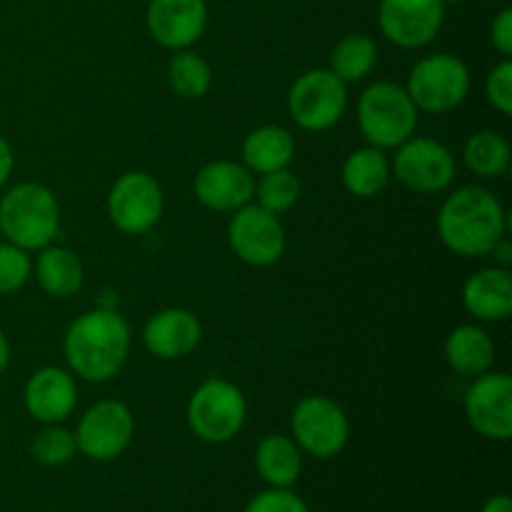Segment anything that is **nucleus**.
Listing matches in <instances>:
<instances>
[{
	"instance_id": "nucleus-1",
	"label": "nucleus",
	"mask_w": 512,
	"mask_h": 512,
	"mask_svg": "<svg viewBox=\"0 0 512 512\" xmlns=\"http://www.w3.org/2000/svg\"><path fill=\"white\" fill-rule=\"evenodd\" d=\"M130 325L118 310L95 308L70 323L63 355L70 373L88 383H108L125 368L130 355Z\"/></svg>"
},
{
	"instance_id": "nucleus-2",
	"label": "nucleus",
	"mask_w": 512,
	"mask_h": 512,
	"mask_svg": "<svg viewBox=\"0 0 512 512\" xmlns=\"http://www.w3.org/2000/svg\"><path fill=\"white\" fill-rule=\"evenodd\" d=\"M438 235L448 250L463 258L490 255L505 235V208L483 185H465L445 198L438 210Z\"/></svg>"
},
{
	"instance_id": "nucleus-3",
	"label": "nucleus",
	"mask_w": 512,
	"mask_h": 512,
	"mask_svg": "<svg viewBox=\"0 0 512 512\" xmlns=\"http://www.w3.org/2000/svg\"><path fill=\"white\" fill-rule=\"evenodd\" d=\"M0 233L23 250H43L60 233V205L43 183L13 185L0 198Z\"/></svg>"
},
{
	"instance_id": "nucleus-4",
	"label": "nucleus",
	"mask_w": 512,
	"mask_h": 512,
	"mask_svg": "<svg viewBox=\"0 0 512 512\" xmlns=\"http://www.w3.org/2000/svg\"><path fill=\"white\" fill-rule=\"evenodd\" d=\"M420 110L410 100L408 90L380 80L368 85L358 98V125L368 145L390 150L413 138Z\"/></svg>"
},
{
	"instance_id": "nucleus-5",
	"label": "nucleus",
	"mask_w": 512,
	"mask_h": 512,
	"mask_svg": "<svg viewBox=\"0 0 512 512\" xmlns=\"http://www.w3.org/2000/svg\"><path fill=\"white\" fill-rule=\"evenodd\" d=\"M188 428L203 443L223 445L238 438L248 418V403L238 385L223 378H208L188 400Z\"/></svg>"
},
{
	"instance_id": "nucleus-6",
	"label": "nucleus",
	"mask_w": 512,
	"mask_h": 512,
	"mask_svg": "<svg viewBox=\"0 0 512 512\" xmlns=\"http://www.w3.org/2000/svg\"><path fill=\"white\" fill-rule=\"evenodd\" d=\"M415 108L430 115H443L460 108L470 93V70L458 55L435 53L418 60L405 83Z\"/></svg>"
},
{
	"instance_id": "nucleus-7",
	"label": "nucleus",
	"mask_w": 512,
	"mask_h": 512,
	"mask_svg": "<svg viewBox=\"0 0 512 512\" xmlns=\"http://www.w3.org/2000/svg\"><path fill=\"white\" fill-rule=\"evenodd\" d=\"M348 110V88L328 68L300 75L288 93V113L298 128L323 133L338 125Z\"/></svg>"
},
{
	"instance_id": "nucleus-8",
	"label": "nucleus",
	"mask_w": 512,
	"mask_h": 512,
	"mask_svg": "<svg viewBox=\"0 0 512 512\" xmlns=\"http://www.w3.org/2000/svg\"><path fill=\"white\" fill-rule=\"evenodd\" d=\"M293 440L303 453L330 460L345 450L350 440V420L338 403L325 395H308L290 415Z\"/></svg>"
},
{
	"instance_id": "nucleus-9",
	"label": "nucleus",
	"mask_w": 512,
	"mask_h": 512,
	"mask_svg": "<svg viewBox=\"0 0 512 512\" xmlns=\"http://www.w3.org/2000/svg\"><path fill=\"white\" fill-rule=\"evenodd\" d=\"M105 208H108L110 223L120 233L143 235L153 230L163 218V188L153 175L143 173V170H130L113 183Z\"/></svg>"
},
{
	"instance_id": "nucleus-10",
	"label": "nucleus",
	"mask_w": 512,
	"mask_h": 512,
	"mask_svg": "<svg viewBox=\"0 0 512 512\" xmlns=\"http://www.w3.org/2000/svg\"><path fill=\"white\" fill-rule=\"evenodd\" d=\"M135 435L133 410L120 400H98L90 405L75 428L78 453L95 463H110L130 448Z\"/></svg>"
},
{
	"instance_id": "nucleus-11",
	"label": "nucleus",
	"mask_w": 512,
	"mask_h": 512,
	"mask_svg": "<svg viewBox=\"0 0 512 512\" xmlns=\"http://www.w3.org/2000/svg\"><path fill=\"white\" fill-rule=\"evenodd\" d=\"M395 178L413 193L433 195L443 193L453 185L458 163L455 155L443 143L433 138H408L395 148L393 165Z\"/></svg>"
},
{
	"instance_id": "nucleus-12",
	"label": "nucleus",
	"mask_w": 512,
	"mask_h": 512,
	"mask_svg": "<svg viewBox=\"0 0 512 512\" xmlns=\"http://www.w3.org/2000/svg\"><path fill=\"white\" fill-rule=\"evenodd\" d=\"M228 243L243 263L270 268L285 253V228L278 215L258 203H248L230 218Z\"/></svg>"
},
{
	"instance_id": "nucleus-13",
	"label": "nucleus",
	"mask_w": 512,
	"mask_h": 512,
	"mask_svg": "<svg viewBox=\"0 0 512 512\" xmlns=\"http://www.w3.org/2000/svg\"><path fill=\"white\" fill-rule=\"evenodd\" d=\"M445 23L440 0H380V33L403 50H418L438 38Z\"/></svg>"
},
{
	"instance_id": "nucleus-14",
	"label": "nucleus",
	"mask_w": 512,
	"mask_h": 512,
	"mask_svg": "<svg viewBox=\"0 0 512 512\" xmlns=\"http://www.w3.org/2000/svg\"><path fill=\"white\" fill-rule=\"evenodd\" d=\"M465 418L483 438L505 443L512 435V380L508 373H483L465 393Z\"/></svg>"
},
{
	"instance_id": "nucleus-15",
	"label": "nucleus",
	"mask_w": 512,
	"mask_h": 512,
	"mask_svg": "<svg viewBox=\"0 0 512 512\" xmlns=\"http://www.w3.org/2000/svg\"><path fill=\"white\" fill-rule=\"evenodd\" d=\"M145 28L165 50L193 48L208 28L205 0H148Z\"/></svg>"
},
{
	"instance_id": "nucleus-16",
	"label": "nucleus",
	"mask_w": 512,
	"mask_h": 512,
	"mask_svg": "<svg viewBox=\"0 0 512 512\" xmlns=\"http://www.w3.org/2000/svg\"><path fill=\"white\" fill-rule=\"evenodd\" d=\"M193 193L203 208L215 213H235L253 203L255 180L243 163L213 160L203 165L193 180Z\"/></svg>"
},
{
	"instance_id": "nucleus-17",
	"label": "nucleus",
	"mask_w": 512,
	"mask_h": 512,
	"mask_svg": "<svg viewBox=\"0 0 512 512\" xmlns=\"http://www.w3.org/2000/svg\"><path fill=\"white\" fill-rule=\"evenodd\" d=\"M23 405L30 418L38 423H63L78 405L75 375L53 365L35 370L23 388Z\"/></svg>"
},
{
	"instance_id": "nucleus-18",
	"label": "nucleus",
	"mask_w": 512,
	"mask_h": 512,
	"mask_svg": "<svg viewBox=\"0 0 512 512\" xmlns=\"http://www.w3.org/2000/svg\"><path fill=\"white\" fill-rule=\"evenodd\" d=\"M203 338L198 315L188 308H165L143 325V345L153 358L180 360L193 353Z\"/></svg>"
},
{
	"instance_id": "nucleus-19",
	"label": "nucleus",
	"mask_w": 512,
	"mask_h": 512,
	"mask_svg": "<svg viewBox=\"0 0 512 512\" xmlns=\"http://www.w3.org/2000/svg\"><path fill=\"white\" fill-rule=\"evenodd\" d=\"M463 308L473 318L498 323L512 313V275L508 268H483L463 285Z\"/></svg>"
},
{
	"instance_id": "nucleus-20",
	"label": "nucleus",
	"mask_w": 512,
	"mask_h": 512,
	"mask_svg": "<svg viewBox=\"0 0 512 512\" xmlns=\"http://www.w3.org/2000/svg\"><path fill=\"white\" fill-rule=\"evenodd\" d=\"M240 155L250 173L265 175L283 170L295 158V138L283 125H260L245 135Z\"/></svg>"
},
{
	"instance_id": "nucleus-21",
	"label": "nucleus",
	"mask_w": 512,
	"mask_h": 512,
	"mask_svg": "<svg viewBox=\"0 0 512 512\" xmlns=\"http://www.w3.org/2000/svg\"><path fill=\"white\" fill-rule=\"evenodd\" d=\"M445 360L463 378H478L493 368L495 343L478 325H458L445 338Z\"/></svg>"
},
{
	"instance_id": "nucleus-22",
	"label": "nucleus",
	"mask_w": 512,
	"mask_h": 512,
	"mask_svg": "<svg viewBox=\"0 0 512 512\" xmlns=\"http://www.w3.org/2000/svg\"><path fill=\"white\" fill-rule=\"evenodd\" d=\"M255 468L270 488H293L303 473V450L288 435H265L255 448Z\"/></svg>"
},
{
	"instance_id": "nucleus-23",
	"label": "nucleus",
	"mask_w": 512,
	"mask_h": 512,
	"mask_svg": "<svg viewBox=\"0 0 512 512\" xmlns=\"http://www.w3.org/2000/svg\"><path fill=\"white\" fill-rule=\"evenodd\" d=\"M38 260H35V280L48 293L50 298H70L83 288L85 270L78 255L63 245H53L38 250Z\"/></svg>"
},
{
	"instance_id": "nucleus-24",
	"label": "nucleus",
	"mask_w": 512,
	"mask_h": 512,
	"mask_svg": "<svg viewBox=\"0 0 512 512\" xmlns=\"http://www.w3.org/2000/svg\"><path fill=\"white\" fill-rule=\"evenodd\" d=\"M343 185L350 195L360 200H370L383 193L390 183V160L385 150L365 145L353 150L343 163Z\"/></svg>"
},
{
	"instance_id": "nucleus-25",
	"label": "nucleus",
	"mask_w": 512,
	"mask_h": 512,
	"mask_svg": "<svg viewBox=\"0 0 512 512\" xmlns=\"http://www.w3.org/2000/svg\"><path fill=\"white\" fill-rule=\"evenodd\" d=\"M463 160L470 173H475L478 178H503L510 168V145L495 130H478L465 140Z\"/></svg>"
},
{
	"instance_id": "nucleus-26",
	"label": "nucleus",
	"mask_w": 512,
	"mask_h": 512,
	"mask_svg": "<svg viewBox=\"0 0 512 512\" xmlns=\"http://www.w3.org/2000/svg\"><path fill=\"white\" fill-rule=\"evenodd\" d=\"M375 63H378V45H375V40L363 33H350L340 38L333 53H330L328 70L348 85L368 78Z\"/></svg>"
},
{
	"instance_id": "nucleus-27",
	"label": "nucleus",
	"mask_w": 512,
	"mask_h": 512,
	"mask_svg": "<svg viewBox=\"0 0 512 512\" xmlns=\"http://www.w3.org/2000/svg\"><path fill=\"white\" fill-rule=\"evenodd\" d=\"M168 85L183 100H198L213 85V68L195 50H175L168 63Z\"/></svg>"
},
{
	"instance_id": "nucleus-28",
	"label": "nucleus",
	"mask_w": 512,
	"mask_h": 512,
	"mask_svg": "<svg viewBox=\"0 0 512 512\" xmlns=\"http://www.w3.org/2000/svg\"><path fill=\"white\" fill-rule=\"evenodd\" d=\"M255 200L260 208L270 210L275 215H283L298 203L300 198V180L298 175L290 173L288 168L273 170V173L260 175V183H255Z\"/></svg>"
},
{
	"instance_id": "nucleus-29",
	"label": "nucleus",
	"mask_w": 512,
	"mask_h": 512,
	"mask_svg": "<svg viewBox=\"0 0 512 512\" xmlns=\"http://www.w3.org/2000/svg\"><path fill=\"white\" fill-rule=\"evenodd\" d=\"M30 453L45 468H63L78 453L73 430L63 428L60 423L43 425L30 443Z\"/></svg>"
},
{
	"instance_id": "nucleus-30",
	"label": "nucleus",
	"mask_w": 512,
	"mask_h": 512,
	"mask_svg": "<svg viewBox=\"0 0 512 512\" xmlns=\"http://www.w3.org/2000/svg\"><path fill=\"white\" fill-rule=\"evenodd\" d=\"M33 275V260L28 250L13 243H0V295H13L23 288Z\"/></svg>"
},
{
	"instance_id": "nucleus-31",
	"label": "nucleus",
	"mask_w": 512,
	"mask_h": 512,
	"mask_svg": "<svg viewBox=\"0 0 512 512\" xmlns=\"http://www.w3.org/2000/svg\"><path fill=\"white\" fill-rule=\"evenodd\" d=\"M485 98L500 115H512V63L503 58L485 78Z\"/></svg>"
},
{
	"instance_id": "nucleus-32",
	"label": "nucleus",
	"mask_w": 512,
	"mask_h": 512,
	"mask_svg": "<svg viewBox=\"0 0 512 512\" xmlns=\"http://www.w3.org/2000/svg\"><path fill=\"white\" fill-rule=\"evenodd\" d=\"M243 512H310V508L293 488H268L255 495Z\"/></svg>"
},
{
	"instance_id": "nucleus-33",
	"label": "nucleus",
	"mask_w": 512,
	"mask_h": 512,
	"mask_svg": "<svg viewBox=\"0 0 512 512\" xmlns=\"http://www.w3.org/2000/svg\"><path fill=\"white\" fill-rule=\"evenodd\" d=\"M490 43L503 58L512 55V8H503L490 25Z\"/></svg>"
},
{
	"instance_id": "nucleus-34",
	"label": "nucleus",
	"mask_w": 512,
	"mask_h": 512,
	"mask_svg": "<svg viewBox=\"0 0 512 512\" xmlns=\"http://www.w3.org/2000/svg\"><path fill=\"white\" fill-rule=\"evenodd\" d=\"M13 168H15V153L13 148H10L8 140L0 135V188L8 185L10 175H13Z\"/></svg>"
},
{
	"instance_id": "nucleus-35",
	"label": "nucleus",
	"mask_w": 512,
	"mask_h": 512,
	"mask_svg": "<svg viewBox=\"0 0 512 512\" xmlns=\"http://www.w3.org/2000/svg\"><path fill=\"white\" fill-rule=\"evenodd\" d=\"M480 512H512L510 495H505V493L493 495V498L485 500V505L480 508Z\"/></svg>"
},
{
	"instance_id": "nucleus-36",
	"label": "nucleus",
	"mask_w": 512,
	"mask_h": 512,
	"mask_svg": "<svg viewBox=\"0 0 512 512\" xmlns=\"http://www.w3.org/2000/svg\"><path fill=\"white\" fill-rule=\"evenodd\" d=\"M490 253L495 255V260L500 263V268H508V265L512 263V245H510V240L505 238V235L498 240V243H495V248L490 250Z\"/></svg>"
},
{
	"instance_id": "nucleus-37",
	"label": "nucleus",
	"mask_w": 512,
	"mask_h": 512,
	"mask_svg": "<svg viewBox=\"0 0 512 512\" xmlns=\"http://www.w3.org/2000/svg\"><path fill=\"white\" fill-rule=\"evenodd\" d=\"M8 363H10V343H8V338H5L3 330H0V375L5 373Z\"/></svg>"
},
{
	"instance_id": "nucleus-38",
	"label": "nucleus",
	"mask_w": 512,
	"mask_h": 512,
	"mask_svg": "<svg viewBox=\"0 0 512 512\" xmlns=\"http://www.w3.org/2000/svg\"><path fill=\"white\" fill-rule=\"evenodd\" d=\"M440 3H443L445 8H448V5H458V3H463V0H440Z\"/></svg>"
}]
</instances>
